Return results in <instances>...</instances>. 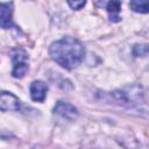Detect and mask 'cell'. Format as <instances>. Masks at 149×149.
Listing matches in <instances>:
<instances>
[{
  "label": "cell",
  "mask_w": 149,
  "mask_h": 149,
  "mask_svg": "<svg viewBox=\"0 0 149 149\" xmlns=\"http://www.w3.org/2000/svg\"><path fill=\"white\" fill-rule=\"evenodd\" d=\"M51 58L65 69H73L80 64L84 58L85 49L74 37H63L50 45Z\"/></svg>",
  "instance_id": "cell-1"
},
{
  "label": "cell",
  "mask_w": 149,
  "mask_h": 149,
  "mask_svg": "<svg viewBox=\"0 0 149 149\" xmlns=\"http://www.w3.org/2000/svg\"><path fill=\"white\" fill-rule=\"evenodd\" d=\"M13 71L12 74L15 78H22L28 71V56L23 50H15L12 57Z\"/></svg>",
  "instance_id": "cell-2"
},
{
  "label": "cell",
  "mask_w": 149,
  "mask_h": 149,
  "mask_svg": "<svg viewBox=\"0 0 149 149\" xmlns=\"http://www.w3.org/2000/svg\"><path fill=\"white\" fill-rule=\"evenodd\" d=\"M54 113L59 115L61 118L72 121L78 116V111L74 106H72L71 104L68 102H63V101H58L54 108Z\"/></svg>",
  "instance_id": "cell-3"
},
{
  "label": "cell",
  "mask_w": 149,
  "mask_h": 149,
  "mask_svg": "<svg viewBox=\"0 0 149 149\" xmlns=\"http://www.w3.org/2000/svg\"><path fill=\"white\" fill-rule=\"evenodd\" d=\"M20 100L13 93L2 91L0 97V108L2 112L6 111H19L20 109Z\"/></svg>",
  "instance_id": "cell-4"
},
{
  "label": "cell",
  "mask_w": 149,
  "mask_h": 149,
  "mask_svg": "<svg viewBox=\"0 0 149 149\" xmlns=\"http://www.w3.org/2000/svg\"><path fill=\"white\" fill-rule=\"evenodd\" d=\"M47 91H48V86L43 81L36 80L30 84V97L34 101L42 102L45 99Z\"/></svg>",
  "instance_id": "cell-5"
},
{
  "label": "cell",
  "mask_w": 149,
  "mask_h": 149,
  "mask_svg": "<svg viewBox=\"0 0 149 149\" xmlns=\"http://www.w3.org/2000/svg\"><path fill=\"white\" fill-rule=\"evenodd\" d=\"M0 24L1 28L7 29L9 27L13 26V21H12V14H13V3L12 2H6L1 5V9H0Z\"/></svg>",
  "instance_id": "cell-6"
},
{
  "label": "cell",
  "mask_w": 149,
  "mask_h": 149,
  "mask_svg": "<svg viewBox=\"0 0 149 149\" xmlns=\"http://www.w3.org/2000/svg\"><path fill=\"white\" fill-rule=\"evenodd\" d=\"M106 9H107V12L109 14L111 21H114V22L120 21V16H119V13L121 10L120 0H109L107 6H106Z\"/></svg>",
  "instance_id": "cell-7"
},
{
  "label": "cell",
  "mask_w": 149,
  "mask_h": 149,
  "mask_svg": "<svg viewBox=\"0 0 149 149\" xmlns=\"http://www.w3.org/2000/svg\"><path fill=\"white\" fill-rule=\"evenodd\" d=\"M130 8L136 13H149V0H130Z\"/></svg>",
  "instance_id": "cell-8"
},
{
  "label": "cell",
  "mask_w": 149,
  "mask_h": 149,
  "mask_svg": "<svg viewBox=\"0 0 149 149\" xmlns=\"http://www.w3.org/2000/svg\"><path fill=\"white\" fill-rule=\"evenodd\" d=\"M133 54L136 57H144L149 55V44H135L133 48Z\"/></svg>",
  "instance_id": "cell-9"
},
{
  "label": "cell",
  "mask_w": 149,
  "mask_h": 149,
  "mask_svg": "<svg viewBox=\"0 0 149 149\" xmlns=\"http://www.w3.org/2000/svg\"><path fill=\"white\" fill-rule=\"evenodd\" d=\"M68 3L72 9H80L85 6L86 0H68Z\"/></svg>",
  "instance_id": "cell-10"
}]
</instances>
